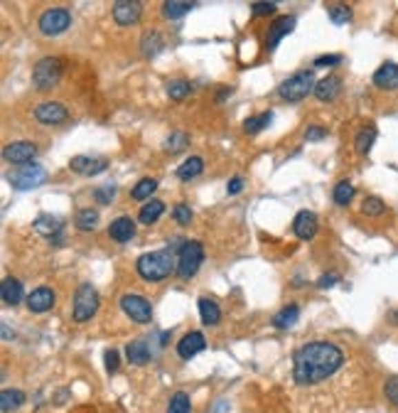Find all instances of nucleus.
I'll use <instances>...</instances> for the list:
<instances>
[{
	"instance_id": "nucleus-1",
	"label": "nucleus",
	"mask_w": 398,
	"mask_h": 413,
	"mask_svg": "<svg viewBox=\"0 0 398 413\" xmlns=\"http://www.w3.org/2000/svg\"><path fill=\"white\" fill-rule=\"evenodd\" d=\"M344 364L342 350L332 342H308L292 356V376L300 386L320 384Z\"/></svg>"
},
{
	"instance_id": "nucleus-2",
	"label": "nucleus",
	"mask_w": 398,
	"mask_h": 413,
	"mask_svg": "<svg viewBox=\"0 0 398 413\" xmlns=\"http://www.w3.org/2000/svg\"><path fill=\"white\" fill-rule=\"evenodd\" d=\"M135 271L143 281H165L170 273H177V259L170 249L150 251L135 261Z\"/></svg>"
},
{
	"instance_id": "nucleus-3",
	"label": "nucleus",
	"mask_w": 398,
	"mask_h": 413,
	"mask_svg": "<svg viewBox=\"0 0 398 413\" xmlns=\"http://www.w3.org/2000/svg\"><path fill=\"white\" fill-rule=\"evenodd\" d=\"M315 72L312 69H305V72H297L292 77H288L281 86H278V97L283 101H303L308 94H315Z\"/></svg>"
},
{
	"instance_id": "nucleus-4",
	"label": "nucleus",
	"mask_w": 398,
	"mask_h": 413,
	"mask_svg": "<svg viewBox=\"0 0 398 413\" xmlns=\"http://www.w3.org/2000/svg\"><path fill=\"white\" fill-rule=\"evenodd\" d=\"M62 59L59 57H45L39 59L34 64V72H32V84L37 91H50L57 86V81L62 79Z\"/></svg>"
},
{
	"instance_id": "nucleus-5",
	"label": "nucleus",
	"mask_w": 398,
	"mask_h": 413,
	"mask_svg": "<svg viewBox=\"0 0 398 413\" xmlns=\"http://www.w3.org/2000/svg\"><path fill=\"white\" fill-rule=\"evenodd\" d=\"M96 310H99V293H96V288L91 283H81L77 288V293H74V320L86 323V320H91L96 315Z\"/></svg>"
},
{
	"instance_id": "nucleus-6",
	"label": "nucleus",
	"mask_w": 398,
	"mask_h": 413,
	"mask_svg": "<svg viewBox=\"0 0 398 413\" xmlns=\"http://www.w3.org/2000/svg\"><path fill=\"white\" fill-rule=\"evenodd\" d=\"M204 261V246L199 241H187L177 254V276L192 278Z\"/></svg>"
},
{
	"instance_id": "nucleus-7",
	"label": "nucleus",
	"mask_w": 398,
	"mask_h": 413,
	"mask_svg": "<svg viewBox=\"0 0 398 413\" xmlns=\"http://www.w3.org/2000/svg\"><path fill=\"white\" fill-rule=\"evenodd\" d=\"M8 180H10V185L15 187V190H20V192H25V190H37V187H42L47 182V170L42 165L30 163L12 172Z\"/></svg>"
},
{
	"instance_id": "nucleus-8",
	"label": "nucleus",
	"mask_w": 398,
	"mask_h": 413,
	"mask_svg": "<svg viewBox=\"0 0 398 413\" xmlns=\"http://www.w3.org/2000/svg\"><path fill=\"white\" fill-rule=\"evenodd\" d=\"M72 25V12L67 8H50V10L42 12L39 17V30L42 34L47 37H57V34H62L64 30H69Z\"/></svg>"
},
{
	"instance_id": "nucleus-9",
	"label": "nucleus",
	"mask_w": 398,
	"mask_h": 413,
	"mask_svg": "<svg viewBox=\"0 0 398 413\" xmlns=\"http://www.w3.org/2000/svg\"><path fill=\"white\" fill-rule=\"evenodd\" d=\"M121 308H123L126 315H128L130 320H135V323L146 325L152 320V308L143 295H133V293L123 295V298H121Z\"/></svg>"
},
{
	"instance_id": "nucleus-10",
	"label": "nucleus",
	"mask_w": 398,
	"mask_h": 413,
	"mask_svg": "<svg viewBox=\"0 0 398 413\" xmlns=\"http://www.w3.org/2000/svg\"><path fill=\"white\" fill-rule=\"evenodd\" d=\"M37 155V145L28 141H17V143H8L3 148V158L12 165H30Z\"/></svg>"
},
{
	"instance_id": "nucleus-11",
	"label": "nucleus",
	"mask_w": 398,
	"mask_h": 413,
	"mask_svg": "<svg viewBox=\"0 0 398 413\" xmlns=\"http://www.w3.org/2000/svg\"><path fill=\"white\" fill-rule=\"evenodd\" d=\"M141 15H143V6L138 0H118V3H113V20L118 25H123V28L135 25L141 20Z\"/></svg>"
},
{
	"instance_id": "nucleus-12",
	"label": "nucleus",
	"mask_w": 398,
	"mask_h": 413,
	"mask_svg": "<svg viewBox=\"0 0 398 413\" xmlns=\"http://www.w3.org/2000/svg\"><path fill=\"white\" fill-rule=\"evenodd\" d=\"M67 116H69V111L64 108V103H59V101H45V103H39V106L34 108V119H37L39 123H45V125L64 123Z\"/></svg>"
},
{
	"instance_id": "nucleus-13",
	"label": "nucleus",
	"mask_w": 398,
	"mask_h": 413,
	"mask_svg": "<svg viewBox=\"0 0 398 413\" xmlns=\"http://www.w3.org/2000/svg\"><path fill=\"white\" fill-rule=\"evenodd\" d=\"M69 168H72L74 172H79V175H101L103 170L108 168V158H89V155H77V158H72V163H69Z\"/></svg>"
},
{
	"instance_id": "nucleus-14",
	"label": "nucleus",
	"mask_w": 398,
	"mask_h": 413,
	"mask_svg": "<svg viewBox=\"0 0 398 413\" xmlns=\"http://www.w3.org/2000/svg\"><path fill=\"white\" fill-rule=\"evenodd\" d=\"M292 30H295V17L292 15H283L278 17V20H273V25L268 28V37H266V50H275L278 47V42L286 37V34H290Z\"/></svg>"
},
{
	"instance_id": "nucleus-15",
	"label": "nucleus",
	"mask_w": 398,
	"mask_h": 413,
	"mask_svg": "<svg viewBox=\"0 0 398 413\" xmlns=\"http://www.w3.org/2000/svg\"><path fill=\"white\" fill-rule=\"evenodd\" d=\"M292 232H295L297 239H303V241L312 239L315 234H317V216L308 210L297 212V216L292 219Z\"/></svg>"
},
{
	"instance_id": "nucleus-16",
	"label": "nucleus",
	"mask_w": 398,
	"mask_h": 413,
	"mask_svg": "<svg viewBox=\"0 0 398 413\" xmlns=\"http://www.w3.org/2000/svg\"><path fill=\"white\" fill-rule=\"evenodd\" d=\"M374 84L384 91H393L398 89V64L393 62H384L381 67L374 72Z\"/></svg>"
},
{
	"instance_id": "nucleus-17",
	"label": "nucleus",
	"mask_w": 398,
	"mask_h": 413,
	"mask_svg": "<svg viewBox=\"0 0 398 413\" xmlns=\"http://www.w3.org/2000/svg\"><path fill=\"white\" fill-rule=\"evenodd\" d=\"M204 347H207V340H204L202 332H187L180 340V345H177V354H180L182 359H192V356L199 354Z\"/></svg>"
},
{
	"instance_id": "nucleus-18",
	"label": "nucleus",
	"mask_w": 398,
	"mask_h": 413,
	"mask_svg": "<svg viewBox=\"0 0 398 413\" xmlns=\"http://www.w3.org/2000/svg\"><path fill=\"white\" fill-rule=\"evenodd\" d=\"M52 305H54V293H52V288H34L32 293L28 295V308L30 312H47L52 310Z\"/></svg>"
},
{
	"instance_id": "nucleus-19",
	"label": "nucleus",
	"mask_w": 398,
	"mask_h": 413,
	"mask_svg": "<svg viewBox=\"0 0 398 413\" xmlns=\"http://www.w3.org/2000/svg\"><path fill=\"white\" fill-rule=\"evenodd\" d=\"M108 236L118 243H126L135 236V221L130 216H118V219L111 221V227H108Z\"/></svg>"
},
{
	"instance_id": "nucleus-20",
	"label": "nucleus",
	"mask_w": 398,
	"mask_h": 413,
	"mask_svg": "<svg viewBox=\"0 0 398 413\" xmlns=\"http://www.w3.org/2000/svg\"><path fill=\"white\" fill-rule=\"evenodd\" d=\"M342 86H344L342 79L335 77V74H330V77L317 81V86H315V97L320 99V101H332V99H337L339 94H342Z\"/></svg>"
},
{
	"instance_id": "nucleus-21",
	"label": "nucleus",
	"mask_w": 398,
	"mask_h": 413,
	"mask_svg": "<svg viewBox=\"0 0 398 413\" xmlns=\"http://www.w3.org/2000/svg\"><path fill=\"white\" fill-rule=\"evenodd\" d=\"M23 295H25L23 283H20L17 278H6L3 285H0V298H3V303H6L8 308L17 305V303L23 300Z\"/></svg>"
},
{
	"instance_id": "nucleus-22",
	"label": "nucleus",
	"mask_w": 398,
	"mask_h": 413,
	"mask_svg": "<svg viewBox=\"0 0 398 413\" xmlns=\"http://www.w3.org/2000/svg\"><path fill=\"white\" fill-rule=\"evenodd\" d=\"M141 50H143V57H148V59L157 57V54L165 50L163 34L157 32V30H148V32L143 34V40H141Z\"/></svg>"
},
{
	"instance_id": "nucleus-23",
	"label": "nucleus",
	"mask_w": 398,
	"mask_h": 413,
	"mask_svg": "<svg viewBox=\"0 0 398 413\" xmlns=\"http://www.w3.org/2000/svg\"><path fill=\"white\" fill-rule=\"evenodd\" d=\"M32 227L37 229L42 236L54 239L57 234H62V219H57V216H52V214H39L37 219H34Z\"/></svg>"
},
{
	"instance_id": "nucleus-24",
	"label": "nucleus",
	"mask_w": 398,
	"mask_h": 413,
	"mask_svg": "<svg viewBox=\"0 0 398 413\" xmlns=\"http://www.w3.org/2000/svg\"><path fill=\"white\" fill-rule=\"evenodd\" d=\"M297 317H300V308H297L295 303H290V305H286L283 310H278L273 315V328L288 330V328H292V325L297 323Z\"/></svg>"
},
{
	"instance_id": "nucleus-25",
	"label": "nucleus",
	"mask_w": 398,
	"mask_h": 413,
	"mask_svg": "<svg viewBox=\"0 0 398 413\" xmlns=\"http://www.w3.org/2000/svg\"><path fill=\"white\" fill-rule=\"evenodd\" d=\"M204 172V160L197 158V155H192V158H187L185 163L177 168V177H180L182 182H190L195 180L197 175H202Z\"/></svg>"
},
{
	"instance_id": "nucleus-26",
	"label": "nucleus",
	"mask_w": 398,
	"mask_h": 413,
	"mask_svg": "<svg viewBox=\"0 0 398 413\" xmlns=\"http://www.w3.org/2000/svg\"><path fill=\"white\" fill-rule=\"evenodd\" d=\"M126 354H128V362L135 364V367H143V364L150 362V350L143 340H135L126 347Z\"/></svg>"
},
{
	"instance_id": "nucleus-27",
	"label": "nucleus",
	"mask_w": 398,
	"mask_h": 413,
	"mask_svg": "<svg viewBox=\"0 0 398 413\" xmlns=\"http://www.w3.org/2000/svg\"><path fill=\"white\" fill-rule=\"evenodd\" d=\"M25 403V394L20 389H6L0 394V411L10 413L15 408H20Z\"/></svg>"
},
{
	"instance_id": "nucleus-28",
	"label": "nucleus",
	"mask_w": 398,
	"mask_h": 413,
	"mask_svg": "<svg viewBox=\"0 0 398 413\" xmlns=\"http://www.w3.org/2000/svg\"><path fill=\"white\" fill-rule=\"evenodd\" d=\"M163 212H165V204L160 202V199H150V202H146L141 207V214H138V219H141V224H155Z\"/></svg>"
},
{
	"instance_id": "nucleus-29",
	"label": "nucleus",
	"mask_w": 398,
	"mask_h": 413,
	"mask_svg": "<svg viewBox=\"0 0 398 413\" xmlns=\"http://www.w3.org/2000/svg\"><path fill=\"white\" fill-rule=\"evenodd\" d=\"M199 315H202V323L204 325H217L221 320V310L214 300L209 298H199Z\"/></svg>"
},
{
	"instance_id": "nucleus-30",
	"label": "nucleus",
	"mask_w": 398,
	"mask_h": 413,
	"mask_svg": "<svg viewBox=\"0 0 398 413\" xmlns=\"http://www.w3.org/2000/svg\"><path fill=\"white\" fill-rule=\"evenodd\" d=\"M374 141H376V128H374V125H366V128H361L359 133H357V141H354L357 153L366 155L371 150V145H374Z\"/></svg>"
},
{
	"instance_id": "nucleus-31",
	"label": "nucleus",
	"mask_w": 398,
	"mask_h": 413,
	"mask_svg": "<svg viewBox=\"0 0 398 413\" xmlns=\"http://www.w3.org/2000/svg\"><path fill=\"white\" fill-rule=\"evenodd\" d=\"M270 121H273V114H270V111H266V114H258V116H251V119L243 121V130H246L248 136H256V133H261L263 128H268Z\"/></svg>"
},
{
	"instance_id": "nucleus-32",
	"label": "nucleus",
	"mask_w": 398,
	"mask_h": 413,
	"mask_svg": "<svg viewBox=\"0 0 398 413\" xmlns=\"http://www.w3.org/2000/svg\"><path fill=\"white\" fill-rule=\"evenodd\" d=\"M157 190V180H152V177H143L138 185L130 190V197L138 199V202H143V199H148L150 202V194Z\"/></svg>"
},
{
	"instance_id": "nucleus-33",
	"label": "nucleus",
	"mask_w": 398,
	"mask_h": 413,
	"mask_svg": "<svg viewBox=\"0 0 398 413\" xmlns=\"http://www.w3.org/2000/svg\"><path fill=\"white\" fill-rule=\"evenodd\" d=\"M96 224H99V212L86 207V210H79L77 214V229L79 232H94Z\"/></svg>"
},
{
	"instance_id": "nucleus-34",
	"label": "nucleus",
	"mask_w": 398,
	"mask_h": 413,
	"mask_svg": "<svg viewBox=\"0 0 398 413\" xmlns=\"http://www.w3.org/2000/svg\"><path fill=\"white\" fill-rule=\"evenodd\" d=\"M332 199H335V204H339V207H347V204L354 199V185L352 182L349 180L337 182L335 192H332Z\"/></svg>"
},
{
	"instance_id": "nucleus-35",
	"label": "nucleus",
	"mask_w": 398,
	"mask_h": 413,
	"mask_svg": "<svg viewBox=\"0 0 398 413\" xmlns=\"http://www.w3.org/2000/svg\"><path fill=\"white\" fill-rule=\"evenodd\" d=\"M192 8H195V3H177V0H168V3H163V15L168 17V20H177V17L187 15Z\"/></svg>"
},
{
	"instance_id": "nucleus-36",
	"label": "nucleus",
	"mask_w": 398,
	"mask_h": 413,
	"mask_svg": "<svg viewBox=\"0 0 398 413\" xmlns=\"http://www.w3.org/2000/svg\"><path fill=\"white\" fill-rule=\"evenodd\" d=\"M190 145V136L187 133H182V130H175V133H170V138L165 141V150L168 153H182L185 148Z\"/></svg>"
},
{
	"instance_id": "nucleus-37",
	"label": "nucleus",
	"mask_w": 398,
	"mask_h": 413,
	"mask_svg": "<svg viewBox=\"0 0 398 413\" xmlns=\"http://www.w3.org/2000/svg\"><path fill=\"white\" fill-rule=\"evenodd\" d=\"M192 94V84L185 79H177V81H170L168 84V97L172 99V101H182L185 97H190Z\"/></svg>"
},
{
	"instance_id": "nucleus-38",
	"label": "nucleus",
	"mask_w": 398,
	"mask_h": 413,
	"mask_svg": "<svg viewBox=\"0 0 398 413\" xmlns=\"http://www.w3.org/2000/svg\"><path fill=\"white\" fill-rule=\"evenodd\" d=\"M327 15H330V20L335 25H347L349 20H352V8L349 6H342V3H339V6H330L327 8Z\"/></svg>"
},
{
	"instance_id": "nucleus-39",
	"label": "nucleus",
	"mask_w": 398,
	"mask_h": 413,
	"mask_svg": "<svg viewBox=\"0 0 398 413\" xmlns=\"http://www.w3.org/2000/svg\"><path fill=\"white\" fill-rule=\"evenodd\" d=\"M192 408V401L187 396L185 391H177L172 399H170V406H168V413H190Z\"/></svg>"
},
{
	"instance_id": "nucleus-40",
	"label": "nucleus",
	"mask_w": 398,
	"mask_h": 413,
	"mask_svg": "<svg viewBox=\"0 0 398 413\" xmlns=\"http://www.w3.org/2000/svg\"><path fill=\"white\" fill-rule=\"evenodd\" d=\"M361 212H364L366 216H381L384 212H386V204H384L381 197H366L364 202H361Z\"/></svg>"
},
{
	"instance_id": "nucleus-41",
	"label": "nucleus",
	"mask_w": 398,
	"mask_h": 413,
	"mask_svg": "<svg viewBox=\"0 0 398 413\" xmlns=\"http://www.w3.org/2000/svg\"><path fill=\"white\" fill-rule=\"evenodd\" d=\"M113 197H116V185H103V187H96L94 190V199L99 204H108Z\"/></svg>"
},
{
	"instance_id": "nucleus-42",
	"label": "nucleus",
	"mask_w": 398,
	"mask_h": 413,
	"mask_svg": "<svg viewBox=\"0 0 398 413\" xmlns=\"http://www.w3.org/2000/svg\"><path fill=\"white\" fill-rule=\"evenodd\" d=\"M172 216H175V221H177V224H182V227H185V224H190V221H192V210L187 207V204L180 202V204H175Z\"/></svg>"
},
{
	"instance_id": "nucleus-43",
	"label": "nucleus",
	"mask_w": 398,
	"mask_h": 413,
	"mask_svg": "<svg viewBox=\"0 0 398 413\" xmlns=\"http://www.w3.org/2000/svg\"><path fill=\"white\" fill-rule=\"evenodd\" d=\"M251 12H253V17L273 15V12H275V3H251Z\"/></svg>"
},
{
	"instance_id": "nucleus-44",
	"label": "nucleus",
	"mask_w": 398,
	"mask_h": 413,
	"mask_svg": "<svg viewBox=\"0 0 398 413\" xmlns=\"http://www.w3.org/2000/svg\"><path fill=\"white\" fill-rule=\"evenodd\" d=\"M384 394H386L388 401L398 406V376H391V379L386 381V386H384Z\"/></svg>"
},
{
	"instance_id": "nucleus-45",
	"label": "nucleus",
	"mask_w": 398,
	"mask_h": 413,
	"mask_svg": "<svg viewBox=\"0 0 398 413\" xmlns=\"http://www.w3.org/2000/svg\"><path fill=\"white\" fill-rule=\"evenodd\" d=\"M337 64H342L339 54H322V57L315 59V67H337Z\"/></svg>"
},
{
	"instance_id": "nucleus-46",
	"label": "nucleus",
	"mask_w": 398,
	"mask_h": 413,
	"mask_svg": "<svg viewBox=\"0 0 398 413\" xmlns=\"http://www.w3.org/2000/svg\"><path fill=\"white\" fill-rule=\"evenodd\" d=\"M106 372L108 374H116L118 372V352L116 350H106Z\"/></svg>"
},
{
	"instance_id": "nucleus-47",
	"label": "nucleus",
	"mask_w": 398,
	"mask_h": 413,
	"mask_svg": "<svg viewBox=\"0 0 398 413\" xmlns=\"http://www.w3.org/2000/svg\"><path fill=\"white\" fill-rule=\"evenodd\" d=\"M325 136H327V130L322 128V125H310V128L305 130V138H308V141H322Z\"/></svg>"
},
{
	"instance_id": "nucleus-48",
	"label": "nucleus",
	"mask_w": 398,
	"mask_h": 413,
	"mask_svg": "<svg viewBox=\"0 0 398 413\" xmlns=\"http://www.w3.org/2000/svg\"><path fill=\"white\" fill-rule=\"evenodd\" d=\"M335 283H339V276H337V273H327V276H322L320 281H317L320 288H332Z\"/></svg>"
},
{
	"instance_id": "nucleus-49",
	"label": "nucleus",
	"mask_w": 398,
	"mask_h": 413,
	"mask_svg": "<svg viewBox=\"0 0 398 413\" xmlns=\"http://www.w3.org/2000/svg\"><path fill=\"white\" fill-rule=\"evenodd\" d=\"M241 190H243V180H241V177H234V180L226 185V192H229V194H239Z\"/></svg>"
},
{
	"instance_id": "nucleus-50",
	"label": "nucleus",
	"mask_w": 398,
	"mask_h": 413,
	"mask_svg": "<svg viewBox=\"0 0 398 413\" xmlns=\"http://www.w3.org/2000/svg\"><path fill=\"white\" fill-rule=\"evenodd\" d=\"M226 97H231V86H219V94H217V101L221 103Z\"/></svg>"
}]
</instances>
